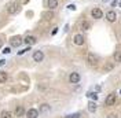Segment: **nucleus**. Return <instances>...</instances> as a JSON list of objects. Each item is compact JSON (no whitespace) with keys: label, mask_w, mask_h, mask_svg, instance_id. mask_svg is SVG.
I'll return each instance as SVG.
<instances>
[{"label":"nucleus","mask_w":121,"mask_h":118,"mask_svg":"<svg viewBox=\"0 0 121 118\" xmlns=\"http://www.w3.org/2000/svg\"><path fill=\"white\" fill-rule=\"evenodd\" d=\"M84 41H85V38H84V36L81 34V33L74 34V37H73V43H74L76 45H83Z\"/></svg>","instance_id":"6"},{"label":"nucleus","mask_w":121,"mask_h":118,"mask_svg":"<svg viewBox=\"0 0 121 118\" xmlns=\"http://www.w3.org/2000/svg\"><path fill=\"white\" fill-rule=\"evenodd\" d=\"M87 96H88V97H91V99H94V100H96V99H98V95H96L95 92H90Z\"/></svg>","instance_id":"22"},{"label":"nucleus","mask_w":121,"mask_h":118,"mask_svg":"<svg viewBox=\"0 0 121 118\" xmlns=\"http://www.w3.org/2000/svg\"><path fill=\"white\" fill-rule=\"evenodd\" d=\"M69 81H70V84H77V82L80 81V74L78 73H70V76H69Z\"/></svg>","instance_id":"9"},{"label":"nucleus","mask_w":121,"mask_h":118,"mask_svg":"<svg viewBox=\"0 0 121 118\" xmlns=\"http://www.w3.org/2000/svg\"><path fill=\"white\" fill-rule=\"evenodd\" d=\"M65 118H80V114H78V113H74V114H70V115H66Z\"/></svg>","instance_id":"23"},{"label":"nucleus","mask_w":121,"mask_h":118,"mask_svg":"<svg viewBox=\"0 0 121 118\" xmlns=\"http://www.w3.org/2000/svg\"><path fill=\"white\" fill-rule=\"evenodd\" d=\"M102 1H105V3H106V1H109V0H102Z\"/></svg>","instance_id":"31"},{"label":"nucleus","mask_w":121,"mask_h":118,"mask_svg":"<svg viewBox=\"0 0 121 118\" xmlns=\"http://www.w3.org/2000/svg\"><path fill=\"white\" fill-rule=\"evenodd\" d=\"M0 118H13V114L8 110H3L0 113Z\"/></svg>","instance_id":"16"},{"label":"nucleus","mask_w":121,"mask_h":118,"mask_svg":"<svg viewBox=\"0 0 121 118\" xmlns=\"http://www.w3.org/2000/svg\"><path fill=\"white\" fill-rule=\"evenodd\" d=\"M43 59H44L43 51H35L33 52V60H35V62H43Z\"/></svg>","instance_id":"7"},{"label":"nucleus","mask_w":121,"mask_h":118,"mask_svg":"<svg viewBox=\"0 0 121 118\" xmlns=\"http://www.w3.org/2000/svg\"><path fill=\"white\" fill-rule=\"evenodd\" d=\"M90 28H91V23L88 21H83L81 22V29L83 30H90Z\"/></svg>","instance_id":"21"},{"label":"nucleus","mask_w":121,"mask_h":118,"mask_svg":"<svg viewBox=\"0 0 121 118\" xmlns=\"http://www.w3.org/2000/svg\"><path fill=\"white\" fill-rule=\"evenodd\" d=\"M25 114H26V118H39V110L36 109H29Z\"/></svg>","instance_id":"8"},{"label":"nucleus","mask_w":121,"mask_h":118,"mask_svg":"<svg viewBox=\"0 0 121 118\" xmlns=\"http://www.w3.org/2000/svg\"><path fill=\"white\" fill-rule=\"evenodd\" d=\"M23 114H25V109L22 106H17L15 107V117H23Z\"/></svg>","instance_id":"14"},{"label":"nucleus","mask_w":121,"mask_h":118,"mask_svg":"<svg viewBox=\"0 0 121 118\" xmlns=\"http://www.w3.org/2000/svg\"><path fill=\"white\" fill-rule=\"evenodd\" d=\"M10 52H11V47H6L3 50V54H10Z\"/></svg>","instance_id":"25"},{"label":"nucleus","mask_w":121,"mask_h":118,"mask_svg":"<svg viewBox=\"0 0 121 118\" xmlns=\"http://www.w3.org/2000/svg\"><path fill=\"white\" fill-rule=\"evenodd\" d=\"M26 1H28V0H23V3H26Z\"/></svg>","instance_id":"32"},{"label":"nucleus","mask_w":121,"mask_h":118,"mask_svg":"<svg viewBox=\"0 0 121 118\" xmlns=\"http://www.w3.org/2000/svg\"><path fill=\"white\" fill-rule=\"evenodd\" d=\"M18 11H19V3H18L17 0H11L7 6V13L10 15H14V14H17Z\"/></svg>","instance_id":"1"},{"label":"nucleus","mask_w":121,"mask_h":118,"mask_svg":"<svg viewBox=\"0 0 121 118\" xmlns=\"http://www.w3.org/2000/svg\"><path fill=\"white\" fill-rule=\"evenodd\" d=\"M68 8H69V10H76V6H74V4H69Z\"/></svg>","instance_id":"27"},{"label":"nucleus","mask_w":121,"mask_h":118,"mask_svg":"<svg viewBox=\"0 0 121 118\" xmlns=\"http://www.w3.org/2000/svg\"><path fill=\"white\" fill-rule=\"evenodd\" d=\"M56 32H58V28H54V30L51 32V34H52V36L54 34H56Z\"/></svg>","instance_id":"28"},{"label":"nucleus","mask_w":121,"mask_h":118,"mask_svg":"<svg viewBox=\"0 0 121 118\" xmlns=\"http://www.w3.org/2000/svg\"><path fill=\"white\" fill-rule=\"evenodd\" d=\"M106 19L109 21V22H116V19H117V15H116V13L114 11H107L106 13Z\"/></svg>","instance_id":"10"},{"label":"nucleus","mask_w":121,"mask_h":118,"mask_svg":"<svg viewBox=\"0 0 121 118\" xmlns=\"http://www.w3.org/2000/svg\"><path fill=\"white\" fill-rule=\"evenodd\" d=\"M7 80H8V74L6 72H0V84L6 82Z\"/></svg>","instance_id":"17"},{"label":"nucleus","mask_w":121,"mask_h":118,"mask_svg":"<svg viewBox=\"0 0 121 118\" xmlns=\"http://www.w3.org/2000/svg\"><path fill=\"white\" fill-rule=\"evenodd\" d=\"M47 7L50 10H55L58 7V0H47Z\"/></svg>","instance_id":"13"},{"label":"nucleus","mask_w":121,"mask_h":118,"mask_svg":"<svg viewBox=\"0 0 121 118\" xmlns=\"http://www.w3.org/2000/svg\"><path fill=\"white\" fill-rule=\"evenodd\" d=\"M87 62H88V66H91V67L98 66L99 56L96 55V54H94V52H90V54L87 55Z\"/></svg>","instance_id":"2"},{"label":"nucleus","mask_w":121,"mask_h":118,"mask_svg":"<svg viewBox=\"0 0 121 118\" xmlns=\"http://www.w3.org/2000/svg\"><path fill=\"white\" fill-rule=\"evenodd\" d=\"M40 113H41V114H44V113H48V111H50V106H48V104H41V106H40Z\"/></svg>","instance_id":"20"},{"label":"nucleus","mask_w":121,"mask_h":118,"mask_svg":"<svg viewBox=\"0 0 121 118\" xmlns=\"http://www.w3.org/2000/svg\"><path fill=\"white\" fill-rule=\"evenodd\" d=\"M113 59H114V62H116V63H121V51H116V52H114Z\"/></svg>","instance_id":"18"},{"label":"nucleus","mask_w":121,"mask_h":118,"mask_svg":"<svg viewBox=\"0 0 121 118\" xmlns=\"http://www.w3.org/2000/svg\"><path fill=\"white\" fill-rule=\"evenodd\" d=\"M114 63H116V62H106L105 67H103V72H105V73H110L114 69Z\"/></svg>","instance_id":"12"},{"label":"nucleus","mask_w":121,"mask_h":118,"mask_svg":"<svg viewBox=\"0 0 121 118\" xmlns=\"http://www.w3.org/2000/svg\"><path fill=\"white\" fill-rule=\"evenodd\" d=\"M107 118H120L118 117V114H116V113H112V114H109Z\"/></svg>","instance_id":"24"},{"label":"nucleus","mask_w":121,"mask_h":118,"mask_svg":"<svg viewBox=\"0 0 121 118\" xmlns=\"http://www.w3.org/2000/svg\"><path fill=\"white\" fill-rule=\"evenodd\" d=\"M43 18H45L47 21L52 19V18H54V13H52V10H50V11H45V13H43Z\"/></svg>","instance_id":"15"},{"label":"nucleus","mask_w":121,"mask_h":118,"mask_svg":"<svg viewBox=\"0 0 121 118\" xmlns=\"http://www.w3.org/2000/svg\"><path fill=\"white\" fill-rule=\"evenodd\" d=\"M36 41H37V38H36L35 36H26L25 38H23V43L28 44V45H33Z\"/></svg>","instance_id":"11"},{"label":"nucleus","mask_w":121,"mask_h":118,"mask_svg":"<svg viewBox=\"0 0 121 118\" xmlns=\"http://www.w3.org/2000/svg\"><path fill=\"white\" fill-rule=\"evenodd\" d=\"M1 45H3V40L0 38V48H1Z\"/></svg>","instance_id":"30"},{"label":"nucleus","mask_w":121,"mask_h":118,"mask_svg":"<svg viewBox=\"0 0 121 118\" xmlns=\"http://www.w3.org/2000/svg\"><path fill=\"white\" fill-rule=\"evenodd\" d=\"M91 17L95 18V19H100V18L103 17V11H102L100 8H98V7L92 8V11H91Z\"/></svg>","instance_id":"4"},{"label":"nucleus","mask_w":121,"mask_h":118,"mask_svg":"<svg viewBox=\"0 0 121 118\" xmlns=\"http://www.w3.org/2000/svg\"><path fill=\"white\" fill-rule=\"evenodd\" d=\"M30 51V48L28 47V48H25V50H22V51H18V55H22V54H25V52Z\"/></svg>","instance_id":"26"},{"label":"nucleus","mask_w":121,"mask_h":118,"mask_svg":"<svg viewBox=\"0 0 121 118\" xmlns=\"http://www.w3.org/2000/svg\"><path fill=\"white\" fill-rule=\"evenodd\" d=\"M116 100H117V95L112 92L110 95H107V97H106V100H105V104L107 107H110V106H113L116 103Z\"/></svg>","instance_id":"3"},{"label":"nucleus","mask_w":121,"mask_h":118,"mask_svg":"<svg viewBox=\"0 0 121 118\" xmlns=\"http://www.w3.org/2000/svg\"><path fill=\"white\" fill-rule=\"evenodd\" d=\"M11 47H19V45L23 43V38L21 36H14L13 38H11Z\"/></svg>","instance_id":"5"},{"label":"nucleus","mask_w":121,"mask_h":118,"mask_svg":"<svg viewBox=\"0 0 121 118\" xmlns=\"http://www.w3.org/2000/svg\"><path fill=\"white\" fill-rule=\"evenodd\" d=\"M120 95H121V89H120Z\"/></svg>","instance_id":"34"},{"label":"nucleus","mask_w":121,"mask_h":118,"mask_svg":"<svg viewBox=\"0 0 121 118\" xmlns=\"http://www.w3.org/2000/svg\"><path fill=\"white\" fill-rule=\"evenodd\" d=\"M4 65H6V60H4V59H1V60H0V66H4Z\"/></svg>","instance_id":"29"},{"label":"nucleus","mask_w":121,"mask_h":118,"mask_svg":"<svg viewBox=\"0 0 121 118\" xmlns=\"http://www.w3.org/2000/svg\"><path fill=\"white\" fill-rule=\"evenodd\" d=\"M88 111L90 113H95L96 111V103L95 102H90L88 103Z\"/></svg>","instance_id":"19"},{"label":"nucleus","mask_w":121,"mask_h":118,"mask_svg":"<svg viewBox=\"0 0 121 118\" xmlns=\"http://www.w3.org/2000/svg\"><path fill=\"white\" fill-rule=\"evenodd\" d=\"M120 7H121V1H120Z\"/></svg>","instance_id":"33"}]
</instances>
